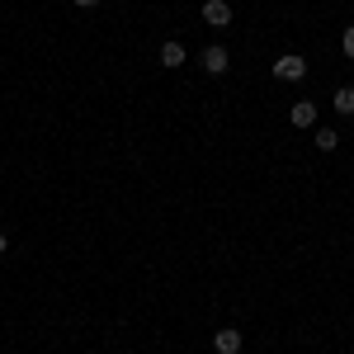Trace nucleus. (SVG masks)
Listing matches in <instances>:
<instances>
[{
  "label": "nucleus",
  "mask_w": 354,
  "mask_h": 354,
  "mask_svg": "<svg viewBox=\"0 0 354 354\" xmlns=\"http://www.w3.org/2000/svg\"><path fill=\"white\" fill-rule=\"evenodd\" d=\"M274 76H279V81H302V76H307V62H302L298 53H283L274 62Z\"/></svg>",
  "instance_id": "obj_1"
},
{
  "label": "nucleus",
  "mask_w": 354,
  "mask_h": 354,
  "mask_svg": "<svg viewBox=\"0 0 354 354\" xmlns=\"http://www.w3.org/2000/svg\"><path fill=\"white\" fill-rule=\"evenodd\" d=\"M203 19L213 28H227L232 24V5H227V0H203Z\"/></svg>",
  "instance_id": "obj_2"
},
{
  "label": "nucleus",
  "mask_w": 354,
  "mask_h": 354,
  "mask_svg": "<svg viewBox=\"0 0 354 354\" xmlns=\"http://www.w3.org/2000/svg\"><path fill=\"white\" fill-rule=\"evenodd\" d=\"M288 123H293V128H312V123H317V104H312V100H298V104L288 109Z\"/></svg>",
  "instance_id": "obj_3"
},
{
  "label": "nucleus",
  "mask_w": 354,
  "mask_h": 354,
  "mask_svg": "<svg viewBox=\"0 0 354 354\" xmlns=\"http://www.w3.org/2000/svg\"><path fill=\"white\" fill-rule=\"evenodd\" d=\"M203 71H208V76H222V71H227V48H218V43L203 48Z\"/></svg>",
  "instance_id": "obj_4"
},
{
  "label": "nucleus",
  "mask_w": 354,
  "mask_h": 354,
  "mask_svg": "<svg viewBox=\"0 0 354 354\" xmlns=\"http://www.w3.org/2000/svg\"><path fill=\"white\" fill-rule=\"evenodd\" d=\"M213 350L218 354H241V330H218V335H213Z\"/></svg>",
  "instance_id": "obj_5"
},
{
  "label": "nucleus",
  "mask_w": 354,
  "mask_h": 354,
  "mask_svg": "<svg viewBox=\"0 0 354 354\" xmlns=\"http://www.w3.org/2000/svg\"><path fill=\"white\" fill-rule=\"evenodd\" d=\"M161 66H185V43H161Z\"/></svg>",
  "instance_id": "obj_6"
},
{
  "label": "nucleus",
  "mask_w": 354,
  "mask_h": 354,
  "mask_svg": "<svg viewBox=\"0 0 354 354\" xmlns=\"http://www.w3.org/2000/svg\"><path fill=\"white\" fill-rule=\"evenodd\" d=\"M330 104H335V113H345V118H354V90H350V85H340Z\"/></svg>",
  "instance_id": "obj_7"
},
{
  "label": "nucleus",
  "mask_w": 354,
  "mask_h": 354,
  "mask_svg": "<svg viewBox=\"0 0 354 354\" xmlns=\"http://www.w3.org/2000/svg\"><path fill=\"white\" fill-rule=\"evenodd\" d=\"M340 147V133L335 128H317V151H335Z\"/></svg>",
  "instance_id": "obj_8"
},
{
  "label": "nucleus",
  "mask_w": 354,
  "mask_h": 354,
  "mask_svg": "<svg viewBox=\"0 0 354 354\" xmlns=\"http://www.w3.org/2000/svg\"><path fill=\"white\" fill-rule=\"evenodd\" d=\"M340 48H345V57H350V62H354V24L345 28V38H340Z\"/></svg>",
  "instance_id": "obj_9"
},
{
  "label": "nucleus",
  "mask_w": 354,
  "mask_h": 354,
  "mask_svg": "<svg viewBox=\"0 0 354 354\" xmlns=\"http://www.w3.org/2000/svg\"><path fill=\"white\" fill-rule=\"evenodd\" d=\"M71 5H81V10H95V5H100V0H71Z\"/></svg>",
  "instance_id": "obj_10"
},
{
  "label": "nucleus",
  "mask_w": 354,
  "mask_h": 354,
  "mask_svg": "<svg viewBox=\"0 0 354 354\" xmlns=\"http://www.w3.org/2000/svg\"><path fill=\"white\" fill-rule=\"evenodd\" d=\"M5 245H10V236H5V232H0V255H5Z\"/></svg>",
  "instance_id": "obj_11"
}]
</instances>
